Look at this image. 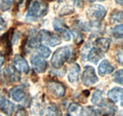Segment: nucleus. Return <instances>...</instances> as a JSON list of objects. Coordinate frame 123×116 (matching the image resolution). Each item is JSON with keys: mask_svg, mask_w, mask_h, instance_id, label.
I'll return each instance as SVG.
<instances>
[{"mask_svg": "<svg viewBox=\"0 0 123 116\" xmlns=\"http://www.w3.org/2000/svg\"><path fill=\"white\" fill-rule=\"evenodd\" d=\"M53 28L54 29L56 30V31H58V32H60L62 29H64V26H63V22L62 21L61 19H55L54 21H53Z\"/></svg>", "mask_w": 123, "mask_h": 116, "instance_id": "nucleus-26", "label": "nucleus"}, {"mask_svg": "<svg viewBox=\"0 0 123 116\" xmlns=\"http://www.w3.org/2000/svg\"><path fill=\"white\" fill-rule=\"evenodd\" d=\"M46 42L51 47H55V46H58L59 44H61V39H60V37L58 35L49 33Z\"/></svg>", "mask_w": 123, "mask_h": 116, "instance_id": "nucleus-21", "label": "nucleus"}, {"mask_svg": "<svg viewBox=\"0 0 123 116\" xmlns=\"http://www.w3.org/2000/svg\"><path fill=\"white\" fill-rule=\"evenodd\" d=\"M70 56H71V51L69 47L59 48L51 57V65L54 68L59 69L63 66V64L70 58Z\"/></svg>", "mask_w": 123, "mask_h": 116, "instance_id": "nucleus-1", "label": "nucleus"}, {"mask_svg": "<svg viewBox=\"0 0 123 116\" xmlns=\"http://www.w3.org/2000/svg\"><path fill=\"white\" fill-rule=\"evenodd\" d=\"M72 33L75 35V42L77 44H81L82 41H83V38L82 36L80 35V32H77V31H72Z\"/></svg>", "mask_w": 123, "mask_h": 116, "instance_id": "nucleus-30", "label": "nucleus"}, {"mask_svg": "<svg viewBox=\"0 0 123 116\" xmlns=\"http://www.w3.org/2000/svg\"><path fill=\"white\" fill-rule=\"evenodd\" d=\"M113 81L116 82L117 84L122 85L123 84V71L122 70H118L117 72H115V74L113 75Z\"/></svg>", "mask_w": 123, "mask_h": 116, "instance_id": "nucleus-25", "label": "nucleus"}, {"mask_svg": "<svg viewBox=\"0 0 123 116\" xmlns=\"http://www.w3.org/2000/svg\"><path fill=\"white\" fill-rule=\"evenodd\" d=\"M12 64H13L14 69L19 72L27 73L30 72V66L28 64V61L22 55H19V54L15 55L12 58Z\"/></svg>", "mask_w": 123, "mask_h": 116, "instance_id": "nucleus-7", "label": "nucleus"}, {"mask_svg": "<svg viewBox=\"0 0 123 116\" xmlns=\"http://www.w3.org/2000/svg\"><path fill=\"white\" fill-rule=\"evenodd\" d=\"M110 44L111 41L110 39L105 38V37H99V38H97L96 41H95V45L97 47L98 50H99L101 52H105L107 51L110 48Z\"/></svg>", "mask_w": 123, "mask_h": 116, "instance_id": "nucleus-14", "label": "nucleus"}, {"mask_svg": "<svg viewBox=\"0 0 123 116\" xmlns=\"http://www.w3.org/2000/svg\"><path fill=\"white\" fill-rule=\"evenodd\" d=\"M80 71V67L78 65V64H73L70 69H69V72H68V81L70 83H76L78 81V78H79V73Z\"/></svg>", "mask_w": 123, "mask_h": 116, "instance_id": "nucleus-15", "label": "nucleus"}, {"mask_svg": "<svg viewBox=\"0 0 123 116\" xmlns=\"http://www.w3.org/2000/svg\"><path fill=\"white\" fill-rule=\"evenodd\" d=\"M0 76H3V78H0V80L3 79L5 83H16L20 81V76L16 72L13 66H8L0 73Z\"/></svg>", "mask_w": 123, "mask_h": 116, "instance_id": "nucleus-5", "label": "nucleus"}, {"mask_svg": "<svg viewBox=\"0 0 123 116\" xmlns=\"http://www.w3.org/2000/svg\"><path fill=\"white\" fill-rule=\"evenodd\" d=\"M60 34L62 35V39L63 40H65V41H69L70 39H71V36H70V32L67 30V29H62L61 31H60Z\"/></svg>", "mask_w": 123, "mask_h": 116, "instance_id": "nucleus-29", "label": "nucleus"}, {"mask_svg": "<svg viewBox=\"0 0 123 116\" xmlns=\"http://www.w3.org/2000/svg\"><path fill=\"white\" fill-rule=\"evenodd\" d=\"M10 94H11V97L14 101H23L27 96L26 87L24 86H16V87H12L11 90H10Z\"/></svg>", "mask_w": 123, "mask_h": 116, "instance_id": "nucleus-9", "label": "nucleus"}, {"mask_svg": "<svg viewBox=\"0 0 123 116\" xmlns=\"http://www.w3.org/2000/svg\"><path fill=\"white\" fill-rule=\"evenodd\" d=\"M31 63L34 67L37 72H45L47 68V63L45 58L41 57L39 54H34L31 56Z\"/></svg>", "mask_w": 123, "mask_h": 116, "instance_id": "nucleus-8", "label": "nucleus"}, {"mask_svg": "<svg viewBox=\"0 0 123 116\" xmlns=\"http://www.w3.org/2000/svg\"><path fill=\"white\" fill-rule=\"evenodd\" d=\"M0 109L8 116H11L14 111V105L3 95H0Z\"/></svg>", "mask_w": 123, "mask_h": 116, "instance_id": "nucleus-10", "label": "nucleus"}, {"mask_svg": "<svg viewBox=\"0 0 123 116\" xmlns=\"http://www.w3.org/2000/svg\"><path fill=\"white\" fill-rule=\"evenodd\" d=\"M15 116H29L28 111L25 109H20L17 112H16Z\"/></svg>", "mask_w": 123, "mask_h": 116, "instance_id": "nucleus-31", "label": "nucleus"}, {"mask_svg": "<svg viewBox=\"0 0 123 116\" xmlns=\"http://www.w3.org/2000/svg\"><path fill=\"white\" fill-rule=\"evenodd\" d=\"M107 97L109 100L113 103L120 101L122 99V88L121 87H114L111 90H109L107 93Z\"/></svg>", "mask_w": 123, "mask_h": 116, "instance_id": "nucleus-13", "label": "nucleus"}, {"mask_svg": "<svg viewBox=\"0 0 123 116\" xmlns=\"http://www.w3.org/2000/svg\"><path fill=\"white\" fill-rule=\"evenodd\" d=\"M6 28H7V23H6V21L0 16V31H1V30H4Z\"/></svg>", "mask_w": 123, "mask_h": 116, "instance_id": "nucleus-32", "label": "nucleus"}, {"mask_svg": "<svg viewBox=\"0 0 123 116\" xmlns=\"http://www.w3.org/2000/svg\"><path fill=\"white\" fill-rule=\"evenodd\" d=\"M67 112H68V116H80L81 112V108L80 105H78L76 103H72L68 107Z\"/></svg>", "mask_w": 123, "mask_h": 116, "instance_id": "nucleus-17", "label": "nucleus"}, {"mask_svg": "<svg viewBox=\"0 0 123 116\" xmlns=\"http://www.w3.org/2000/svg\"><path fill=\"white\" fill-rule=\"evenodd\" d=\"M122 1L123 0H116V2H117V4H119V5H122Z\"/></svg>", "mask_w": 123, "mask_h": 116, "instance_id": "nucleus-35", "label": "nucleus"}, {"mask_svg": "<svg viewBox=\"0 0 123 116\" xmlns=\"http://www.w3.org/2000/svg\"><path fill=\"white\" fill-rule=\"evenodd\" d=\"M73 2H74V4L79 7V8H80V7H82L83 6V0H72Z\"/></svg>", "mask_w": 123, "mask_h": 116, "instance_id": "nucleus-33", "label": "nucleus"}, {"mask_svg": "<svg viewBox=\"0 0 123 116\" xmlns=\"http://www.w3.org/2000/svg\"><path fill=\"white\" fill-rule=\"evenodd\" d=\"M101 51L99 50H98L97 48H92L90 50V51L87 53V59L89 62L91 63H98L100 58H101Z\"/></svg>", "mask_w": 123, "mask_h": 116, "instance_id": "nucleus-16", "label": "nucleus"}, {"mask_svg": "<svg viewBox=\"0 0 123 116\" xmlns=\"http://www.w3.org/2000/svg\"><path fill=\"white\" fill-rule=\"evenodd\" d=\"M112 34L117 39H122L123 37V26L122 24L117 25L114 29H112Z\"/></svg>", "mask_w": 123, "mask_h": 116, "instance_id": "nucleus-22", "label": "nucleus"}, {"mask_svg": "<svg viewBox=\"0 0 123 116\" xmlns=\"http://www.w3.org/2000/svg\"><path fill=\"white\" fill-rule=\"evenodd\" d=\"M103 100H104V99H103L102 92H101L100 90H98V89L95 90L92 95V99H91V101H92L93 104H95L96 106H98V107H99V105L102 103Z\"/></svg>", "mask_w": 123, "mask_h": 116, "instance_id": "nucleus-20", "label": "nucleus"}, {"mask_svg": "<svg viewBox=\"0 0 123 116\" xmlns=\"http://www.w3.org/2000/svg\"><path fill=\"white\" fill-rule=\"evenodd\" d=\"M13 0H0V11L7 12L12 6Z\"/></svg>", "mask_w": 123, "mask_h": 116, "instance_id": "nucleus-24", "label": "nucleus"}, {"mask_svg": "<svg viewBox=\"0 0 123 116\" xmlns=\"http://www.w3.org/2000/svg\"><path fill=\"white\" fill-rule=\"evenodd\" d=\"M102 110V115L103 116H114L116 113V107L111 103L103 100L102 103L99 105Z\"/></svg>", "mask_w": 123, "mask_h": 116, "instance_id": "nucleus-11", "label": "nucleus"}, {"mask_svg": "<svg viewBox=\"0 0 123 116\" xmlns=\"http://www.w3.org/2000/svg\"><path fill=\"white\" fill-rule=\"evenodd\" d=\"M80 78H81L82 84L84 86H86V87L93 86V85H95L98 81V78L97 76L96 71L91 66H86L84 68Z\"/></svg>", "mask_w": 123, "mask_h": 116, "instance_id": "nucleus-3", "label": "nucleus"}, {"mask_svg": "<svg viewBox=\"0 0 123 116\" xmlns=\"http://www.w3.org/2000/svg\"><path fill=\"white\" fill-rule=\"evenodd\" d=\"M87 14L92 19L94 23L100 22L106 15V9L101 5L95 4V5H92L88 9Z\"/></svg>", "mask_w": 123, "mask_h": 116, "instance_id": "nucleus-4", "label": "nucleus"}, {"mask_svg": "<svg viewBox=\"0 0 123 116\" xmlns=\"http://www.w3.org/2000/svg\"><path fill=\"white\" fill-rule=\"evenodd\" d=\"M72 13H74V8L71 7V6H69V5H66L65 7H63L61 11H60L59 14L61 15V16H62V15L70 14H72Z\"/></svg>", "mask_w": 123, "mask_h": 116, "instance_id": "nucleus-27", "label": "nucleus"}, {"mask_svg": "<svg viewBox=\"0 0 123 116\" xmlns=\"http://www.w3.org/2000/svg\"><path fill=\"white\" fill-rule=\"evenodd\" d=\"M59 109L55 105H51L47 109V115L48 116H58Z\"/></svg>", "mask_w": 123, "mask_h": 116, "instance_id": "nucleus-28", "label": "nucleus"}, {"mask_svg": "<svg viewBox=\"0 0 123 116\" xmlns=\"http://www.w3.org/2000/svg\"><path fill=\"white\" fill-rule=\"evenodd\" d=\"M36 50H37V52H38V54L41 56V57L43 58H47L50 56V54H51V51H50V50L45 46V45H38L37 47H36Z\"/></svg>", "mask_w": 123, "mask_h": 116, "instance_id": "nucleus-18", "label": "nucleus"}, {"mask_svg": "<svg viewBox=\"0 0 123 116\" xmlns=\"http://www.w3.org/2000/svg\"><path fill=\"white\" fill-rule=\"evenodd\" d=\"M98 73H99L101 76H103V75L110 74V73L113 72H114V67L110 64V62H109L108 60L104 59V60H102V61L100 62V64L98 65Z\"/></svg>", "mask_w": 123, "mask_h": 116, "instance_id": "nucleus-12", "label": "nucleus"}, {"mask_svg": "<svg viewBox=\"0 0 123 116\" xmlns=\"http://www.w3.org/2000/svg\"><path fill=\"white\" fill-rule=\"evenodd\" d=\"M0 116H2V115H1V114H0Z\"/></svg>", "mask_w": 123, "mask_h": 116, "instance_id": "nucleus-37", "label": "nucleus"}, {"mask_svg": "<svg viewBox=\"0 0 123 116\" xmlns=\"http://www.w3.org/2000/svg\"><path fill=\"white\" fill-rule=\"evenodd\" d=\"M46 1H53V0H46Z\"/></svg>", "mask_w": 123, "mask_h": 116, "instance_id": "nucleus-36", "label": "nucleus"}, {"mask_svg": "<svg viewBox=\"0 0 123 116\" xmlns=\"http://www.w3.org/2000/svg\"><path fill=\"white\" fill-rule=\"evenodd\" d=\"M46 87L48 89V91L54 95L55 97H62L64 94H65V87L64 86L58 82V81H50L46 84Z\"/></svg>", "mask_w": 123, "mask_h": 116, "instance_id": "nucleus-6", "label": "nucleus"}, {"mask_svg": "<svg viewBox=\"0 0 123 116\" xmlns=\"http://www.w3.org/2000/svg\"><path fill=\"white\" fill-rule=\"evenodd\" d=\"M122 11H114L111 15H110V22L112 24H116V23H118V22H121L122 21Z\"/></svg>", "mask_w": 123, "mask_h": 116, "instance_id": "nucleus-19", "label": "nucleus"}, {"mask_svg": "<svg viewBox=\"0 0 123 116\" xmlns=\"http://www.w3.org/2000/svg\"><path fill=\"white\" fill-rule=\"evenodd\" d=\"M48 7L45 2H41L39 0H35L31 4L27 17L28 18H39L42 17L47 13Z\"/></svg>", "mask_w": 123, "mask_h": 116, "instance_id": "nucleus-2", "label": "nucleus"}, {"mask_svg": "<svg viewBox=\"0 0 123 116\" xmlns=\"http://www.w3.org/2000/svg\"><path fill=\"white\" fill-rule=\"evenodd\" d=\"M4 63H5V57L3 55H1V53H0V68L4 65Z\"/></svg>", "mask_w": 123, "mask_h": 116, "instance_id": "nucleus-34", "label": "nucleus"}, {"mask_svg": "<svg viewBox=\"0 0 123 116\" xmlns=\"http://www.w3.org/2000/svg\"><path fill=\"white\" fill-rule=\"evenodd\" d=\"M80 115L81 116H98V112L97 109H95L92 107H86V108H84V109H81Z\"/></svg>", "mask_w": 123, "mask_h": 116, "instance_id": "nucleus-23", "label": "nucleus"}]
</instances>
